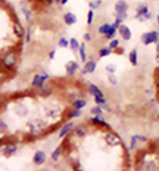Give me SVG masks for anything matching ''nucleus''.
<instances>
[{"label": "nucleus", "instance_id": "a211bd4d", "mask_svg": "<svg viewBox=\"0 0 159 171\" xmlns=\"http://www.w3.org/2000/svg\"><path fill=\"white\" fill-rule=\"evenodd\" d=\"M147 141V139L145 138V137L139 136V134H135V136L132 137L131 139H130V144H129L130 149H134V147L137 144L138 141Z\"/></svg>", "mask_w": 159, "mask_h": 171}, {"label": "nucleus", "instance_id": "bb28decb", "mask_svg": "<svg viewBox=\"0 0 159 171\" xmlns=\"http://www.w3.org/2000/svg\"><path fill=\"white\" fill-rule=\"evenodd\" d=\"M83 115V110H78V109H72L69 113V118L73 119V118H80L81 116Z\"/></svg>", "mask_w": 159, "mask_h": 171}, {"label": "nucleus", "instance_id": "393cba45", "mask_svg": "<svg viewBox=\"0 0 159 171\" xmlns=\"http://www.w3.org/2000/svg\"><path fill=\"white\" fill-rule=\"evenodd\" d=\"M75 134L79 138H82V137H85L87 134V128L85 126H79L75 129Z\"/></svg>", "mask_w": 159, "mask_h": 171}, {"label": "nucleus", "instance_id": "37998d69", "mask_svg": "<svg viewBox=\"0 0 159 171\" xmlns=\"http://www.w3.org/2000/svg\"><path fill=\"white\" fill-rule=\"evenodd\" d=\"M124 171H130V170H128V169H127V170H124Z\"/></svg>", "mask_w": 159, "mask_h": 171}, {"label": "nucleus", "instance_id": "39448f33", "mask_svg": "<svg viewBox=\"0 0 159 171\" xmlns=\"http://www.w3.org/2000/svg\"><path fill=\"white\" fill-rule=\"evenodd\" d=\"M148 12H150V11H149V8H148V6L146 4L138 5V7L136 8V13H135V19H137L139 22L145 21L144 17Z\"/></svg>", "mask_w": 159, "mask_h": 171}, {"label": "nucleus", "instance_id": "20e7f679", "mask_svg": "<svg viewBox=\"0 0 159 171\" xmlns=\"http://www.w3.org/2000/svg\"><path fill=\"white\" fill-rule=\"evenodd\" d=\"M117 34L120 36V38L125 42H128V41L131 40L132 38V32L130 30V28L125 24H121L117 29Z\"/></svg>", "mask_w": 159, "mask_h": 171}, {"label": "nucleus", "instance_id": "e433bc0d", "mask_svg": "<svg viewBox=\"0 0 159 171\" xmlns=\"http://www.w3.org/2000/svg\"><path fill=\"white\" fill-rule=\"evenodd\" d=\"M23 12H24V14L26 15V18H27V20H30V16H31V11L29 9L27 8H23Z\"/></svg>", "mask_w": 159, "mask_h": 171}, {"label": "nucleus", "instance_id": "2eb2a0df", "mask_svg": "<svg viewBox=\"0 0 159 171\" xmlns=\"http://www.w3.org/2000/svg\"><path fill=\"white\" fill-rule=\"evenodd\" d=\"M128 61L132 66L138 65V51L136 49H133L128 53Z\"/></svg>", "mask_w": 159, "mask_h": 171}, {"label": "nucleus", "instance_id": "c85d7f7f", "mask_svg": "<svg viewBox=\"0 0 159 171\" xmlns=\"http://www.w3.org/2000/svg\"><path fill=\"white\" fill-rule=\"evenodd\" d=\"M17 150V146H6V148L4 149V154L6 155V156H10V155L14 154L15 152H16Z\"/></svg>", "mask_w": 159, "mask_h": 171}, {"label": "nucleus", "instance_id": "423d86ee", "mask_svg": "<svg viewBox=\"0 0 159 171\" xmlns=\"http://www.w3.org/2000/svg\"><path fill=\"white\" fill-rule=\"evenodd\" d=\"M65 68H66V73L68 76H74L80 69V64L76 61H70L66 63Z\"/></svg>", "mask_w": 159, "mask_h": 171}, {"label": "nucleus", "instance_id": "f03ea898", "mask_svg": "<svg viewBox=\"0 0 159 171\" xmlns=\"http://www.w3.org/2000/svg\"><path fill=\"white\" fill-rule=\"evenodd\" d=\"M50 75L46 72H42L40 74H36L34 76V78L32 80V87L37 88V89H42L44 87V84H45L46 80L49 79Z\"/></svg>", "mask_w": 159, "mask_h": 171}, {"label": "nucleus", "instance_id": "b1692460", "mask_svg": "<svg viewBox=\"0 0 159 171\" xmlns=\"http://www.w3.org/2000/svg\"><path fill=\"white\" fill-rule=\"evenodd\" d=\"M111 24H109V23H103V25H101L100 27H98V33L100 34V35L106 36L109 31V29H111Z\"/></svg>", "mask_w": 159, "mask_h": 171}, {"label": "nucleus", "instance_id": "473e14b6", "mask_svg": "<svg viewBox=\"0 0 159 171\" xmlns=\"http://www.w3.org/2000/svg\"><path fill=\"white\" fill-rule=\"evenodd\" d=\"M108 81L109 82V84L113 85V86H116L118 84V79L116 76V74H108Z\"/></svg>", "mask_w": 159, "mask_h": 171}, {"label": "nucleus", "instance_id": "79ce46f5", "mask_svg": "<svg viewBox=\"0 0 159 171\" xmlns=\"http://www.w3.org/2000/svg\"><path fill=\"white\" fill-rule=\"evenodd\" d=\"M1 79H2V74L0 73V81H1Z\"/></svg>", "mask_w": 159, "mask_h": 171}, {"label": "nucleus", "instance_id": "6ab92c4d", "mask_svg": "<svg viewBox=\"0 0 159 171\" xmlns=\"http://www.w3.org/2000/svg\"><path fill=\"white\" fill-rule=\"evenodd\" d=\"M113 50H111V48L108 46H103V48H101L100 50H98V58H108V56H111V53H113Z\"/></svg>", "mask_w": 159, "mask_h": 171}, {"label": "nucleus", "instance_id": "f704fd0d", "mask_svg": "<svg viewBox=\"0 0 159 171\" xmlns=\"http://www.w3.org/2000/svg\"><path fill=\"white\" fill-rule=\"evenodd\" d=\"M93 18H95V12H93V10L90 9L88 11V15H87V23H88V25H92L93 24Z\"/></svg>", "mask_w": 159, "mask_h": 171}, {"label": "nucleus", "instance_id": "72a5a7b5", "mask_svg": "<svg viewBox=\"0 0 159 171\" xmlns=\"http://www.w3.org/2000/svg\"><path fill=\"white\" fill-rule=\"evenodd\" d=\"M58 45L60 48H68V46H70V40H68L66 37H62L59 40Z\"/></svg>", "mask_w": 159, "mask_h": 171}, {"label": "nucleus", "instance_id": "5701e85b", "mask_svg": "<svg viewBox=\"0 0 159 171\" xmlns=\"http://www.w3.org/2000/svg\"><path fill=\"white\" fill-rule=\"evenodd\" d=\"M13 29H14V33L16 34V36L18 38H23V37H24L25 31H24L23 27L19 24V23H16V24L14 25V27H13Z\"/></svg>", "mask_w": 159, "mask_h": 171}, {"label": "nucleus", "instance_id": "c03bdc74", "mask_svg": "<svg viewBox=\"0 0 159 171\" xmlns=\"http://www.w3.org/2000/svg\"><path fill=\"white\" fill-rule=\"evenodd\" d=\"M78 171H84V170H78Z\"/></svg>", "mask_w": 159, "mask_h": 171}, {"label": "nucleus", "instance_id": "c756f323", "mask_svg": "<svg viewBox=\"0 0 159 171\" xmlns=\"http://www.w3.org/2000/svg\"><path fill=\"white\" fill-rule=\"evenodd\" d=\"M105 70L108 72V74H114L117 70V67L116 64L113 63H108L106 64V65L105 66Z\"/></svg>", "mask_w": 159, "mask_h": 171}, {"label": "nucleus", "instance_id": "f8f14e48", "mask_svg": "<svg viewBox=\"0 0 159 171\" xmlns=\"http://www.w3.org/2000/svg\"><path fill=\"white\" fill-rule=\"evenodd\" d=\"M64 22L66 23L68 26L75 25L78 22V17L77 15L74 14L73 12H67L64 14Z\"/></svg>", "mask_w": 159, "mask_h": 171}, {"label": "nucleus", "instance_id": "4be33fe9", "mask_svg": "<svg viewBox=\"0 0 159 171\" xmlns=\"http://www.w3.org/2000/svg\"><path fill=\"white\" fill-rule=\"evenodd\" d=\"M103 112H105V111H103V106L96 105L91 108V114H92L93 116H103Z\"/></svg>", "mask_w": 159, "mask_h": 171}, {"label": "nucleus", "instance_id": "ea45409f", "mask_svg": "<svg viewBox=\"0 0 159 171\" xmlns=\"http://www.w3.org/2000/svg\"><path fill=\"white\" fill-rule=\"evenodd\" d=\"M156 61H157V63H159V53H156Z\"/></svg>", "mask_w": 159, "mask_h": 171}, {"label": "nucleus", "instance_id": "dca6fc26", "mask_svg": "<svg viewBox=\"0 0 159 171\" xmlns=\"http://www.w3.org/2000/svg\"><path fill=\"white\" fill-rule=\"evenodd\" d=\"M79 56H80V59L81 61H82L83 63H85L86 61H88V53H87V45H86V43H82L81 44V46L79 49Z\"/></svg>", "mask_w": 159, "mask_h": 171}, {"label": "nucleus", "instance_id": "f3484780", "mask_svg": "<svg viewBox=\"0 0 159 171\" xmlns=\"http://www.w3.org/2000/svg\"><path fill=\"white\" fill-rule=\"evenodd\" d=\"M118 27L119 26L116 24V22H113V24H111V29H109V31L108 32V34L105 36L106 40H113V39L116 38V34H117V29H118Z\"/></svg>", "mask_w": 159, "mask_h": 171}, {"label": "nucleus", "instance_id": "c9c22d12", "mask_svg": "<svg viewBox=\"0 0 159 171\" xmlns=\"http://www.w3.org/2000/svg\"><path fill=\"white\" fill-rule=\"evenodd\" d=\"M84 40H85V42H91V41L93 40V38H92V34L91 33H86L85 35H84Z\"/></svg>", "mask_w": 159, "mask_h": 171}, {"label": "nucleus", "instance_id": "7c9ffc66", "mask_svg": "<svg viewBox=\"0 0 159 171\" xmlns=\"http://www.w3.org/2000/svg\"><path fill=\"white\" fill-rule=\"evenodd\" d=\"M96 105H100V106H106V99L105 96H96L93 97Z\"/></svg>", "mask_w": 159, "mask_h": 171}, {"label": "nucleus", "instance_id": "0eeeda50", "mask_svg": "<svg viewBox=\"0 0 159 171\" xmlns=\"http://www.w3.org/2000/svg\"><path fill=\"white\" fill-rule=\"evenodd\" d=\"M128 8L129 5L125 0H118V1H116V5H114L116 14H127Z\"/></svg>", "mask_w": 159, "mask_h": 171}, {"label": "nucleus", "instance_id": "aec40b11", "mask_svg": "<svg viewBox=\"0 0 159 171\" xmlns=\"http://www.w3.org/2000/svg\"><path fill=\"white\" fill-rule=\"evenodd\" d=\"M86 106H87V100L84 98H78L73 102V107L75 109H78V110H83Z\"/></svg>", "mask_w": 159, "mask_h": 171}, {"label": "nucleus", "instance_id": "4c0bfd02", "mask_svg": "<svg viewBox=\"0 0 159 171\" xmlns=\"http://www.w3.org/2000/svg\"><path fill=\"white\" fill-rule=\"evenodd\" d=\"M55 56H56V50H53L49 53V58H50V59H54Z\"/></svg>", "mask_w": 159, "mask_h": 171}, {"label": "nucleus", "instance_id": "a19ab883", "mask_svg": "<svg viewBox=\"0 0 159 171\" xmlns=\"http://www.w3.org/2000/svg\"><path fill=\"white\" fill-rule=\"evenodd\" d=\"M156 19H157V24H158V26H159V13L157 14V17H156Z\"/></svg>", "mask_w": 159, "mask_h": 171}, {"label": "nucleus", "instance_id": "f257e3e1", "mask_svg": "<svg viewBox=\"0 0 159 171\" xmlns=\"http://www.w3.org/2000/svg\"><path fill=\"white\" fill-rule=\"evenodd\" d=\"M140 40H141V43L144 46H150L153 45V44L156 45L159 42V32L156 30L145 32L141 35Z\"/></svg>", "mask_w": 159, "mask_h": 171}, {"label": "nucleus", "instance_id": "7ed1b4c3", "mask_svg": "<svg viewBox=\"0 0 159 171\" xmlns=\"http://www.w3.org/2000/svg\"><path fill=\"white\" fill-rule=\"evenodd\" d=\"M98 67V63L95 59H88L84 63V66L81 69V74L87 75V74H93L96 70Z\"/></svg>", "mask_w": 159, "mask_h": 171}, {"label": "nucleus", "instance_id": "58836bf2", "mask_svg": "<svg viewBox=\"0 0 159 171\" xmlns=\"http://www.w3.org/2000/svg\"><path fill=\"white\" fill-rule=\"evenodd\" d=\"M68 2H69V0H61V1H60V3H61L62 5H66Z\"/></svg>", "mask_w": 159, "mask_h": 171}, {"label": "nucleus", "instance_id": "9d476101", "mask_svg": "<svg viewBox=\"0 0 159 171\" xmlns=\"http://www.w3.org/2000/svg\"><path fill=\"white\" fill-rule=\"evenodd\" d=\"M106 144H108V146H118L119 144H120V139H119L118 137L116 136V134L113 133H108L106 134Z\"/></svg>", "mask_w": 159, "mask_h": 171}, {"label": "nucleus", "instance_id": "a878e982", "mask_svg": "<svg viewBox=\"0 0 159 171\" xmlns=\"http://www.w3.org/2000/svg\"><path fill=\"white\" fill-rule=\"evenodd\" d=\"M108 46L113 51H116V50H118L119 48H120V42H119L118 39H113V40L109 41V44H108Z\"/></svg>", "mask_w": 159, "mask_h": 171}, {"label": "nucleus", "instance_id": "4468645a", "mask_svg": "<svg viewBox=\"0 0 159 171\" xmlns=\"http://www.w3.org/2000/svg\"><path fill=\"white\" fill-rule=\"evenodd\" d=\"M73 128H74V122H68L67 124H65V125L62 127L61 131H60V133H59V137L61 139L66 137L67 134L72 131Z\"/></svg>", "mask_w": 159, "mask_h": 171}, {"label": "nucleus", "instance_id": "412c9836", "mask_svg": "<svg viewBox=\"0 0 159 171\" xmlns=\"http://www.w3.org/2000/svg\"><path fill=\"white\" fill-rule=\"evenodd\" d=\"M80 46H81V44L77 39L76 38L70 39V48H71V50L74 51V53H78V51H79Z\"/></svg>", "mask_w": 159, "mask_h": 171}, {"label": "nucleus", "instance_id": "a18cd8bd", "mask_svg": "<svg viewBox=\"0 0 159 171\" xmlns=\"http://www.w3.org/2000/svg\"><path fill=\"white\" fill-rule=\"evenodd\" d=\"M155 1H157V0H155Z\"/></svg>", "mask_w": 159, "mask_h": 171}, {"label": "nucleus", "instance_id": "2f4dec72", "mask_svg": "<svg viewBox=\"0 0 159 171\" xmlns=\"http://www.w3.org/2000/svg\"><path fill=\"white\" fill-rule=\"evenodd\" d=\"M62 153V147L61 146H59V147H57L56 149L54 150L53 152H52V159L54 160V161H57L59 158H60V155H61Z\"/></svg>", "mask_w": 159, "mask_h": 171}, {"label": "nucleus", "instance_id": "cd10ccee", "mask_svg": "<svg viewBox=\"0 0 159 171\" xmlns=\"http://www.w3.org/2000/svg\"><path fill=\"white\" fill-rule=\"evenodd\" d=\"M101 3H103V0H92V1L88 2V6H90V9L95 11L96 9L100 8Z\"/></svg>", "mask_w": 159, "mask_h": 171}, {"label": "nucleus", "instance_id": "1a4fd4ad", "mask_svg": "<svg viewBox=\"0 0 159 171\" xmlns=\"http://www.w3.org/2000/svg\"><path fill=\"white\" fill-rule=\"evenodd\" d=\"M16 61H17L16 53H7L3 58V61H2V63H4V65L6 67H12L16 64Z\"/></svg>", "mask_w": 159, "mask_h": 171}, {"label": "nucleus", "instance_id": "9b49d317", "mask_svg": "<svg viewBox=\"0 0 159 171\" xmlns=\"http://www.w3.org/2000/svg\"><path fill=\"white\" fill-rule=\"evenodd\" d=\"M88 93H90V95H92L93 97L105 96V93H103V90H101V88L98 87L96 84H95V83H90V84H88Z\"/></svg>", "mask_w": 159, "mask_h": 171}, {"label": "nucleus", "instance_id": "6e6552de", "mask_svg": "<svg viewBox=\"0 0 159 171\" xmlns=\"http://www.w3.org/2000/svg\"><path fill=\"white\" fill-rule=\"evenodd\" d=\"M88 121H90L92 124H93V125L103 127V128H106V129H111V125L103 119V116H93V117L88 119Z\"/></svg>", "mask_w": 159, "mask_h": 171}, {"label": "nucleus", "instance_id": "ddd939ff", "mask_svg": "<svg viewBox=\"0 0 159 171\" xmlns=\"http://www.w3.org/2000/svg\"><path fill=\"white\" fill-rule=\"evenodd\" d=\"M33 161H34L35 164H37V165L43 164V163L46 161V154H45V152L42 151V150H38V151L36 152L35 154H34Z\"/></svg>", "mask_w": 159, "mask_h": 171}]
</instances>
